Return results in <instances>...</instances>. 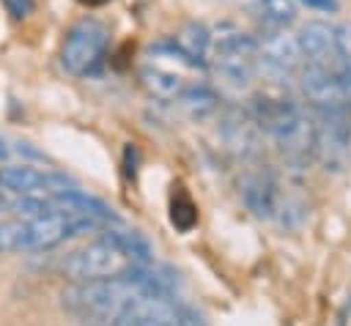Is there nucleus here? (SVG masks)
Instances as JSON below:
<instances>
[{
    "mask_svg": "<svg viewBox=\"0 0 351 326\" xmlns=\"http://www.w3.org/2000/svg\"><path fill=\"white\" fill-rule=\"evenodd\" d=\"M148 293L129 277L74 282L63 290V310L80 326H123L134 301Z\"/></svg>",
    "mask_w": 351,
    "mask_h": 326,
    "instance_id": "f257e3e1",
    "label": "nucleus"
},
{
    "mask_svg": "<svg viewBox=\"0 0 351 326\" xmlns=\"http://www.w3.org/2000/svg\"><path fill=\"white\" fill-rule=\"evenodd\" d=\"M214 74L230 88H247L258 71V38L233 25H219L211 36Z\"/></svg>",
    "mask_w": 351,
    "mask_h": 326,
    "instance_id": "f03ea898",
    "label": "nucleus"
},
{
    "mask_svg": "<svg viewBox=\"0 0 351 326\" xmlns=\"http://www.w3.org/2000/svg\"><path fill=\"white\" fill-rule=\"evenodd\" d=\"M132 266H134V260L123 249H118L112 241L96 236L90 244L71 249L63 258L60 271L71 282H90V279H115V277H123Z\"/></svg>",
    "mask_w": 351,
    "mask_h": 326,
    "instance_id": "7ed1b4c3",
    "label": "nucleus"
},
{
    "mask_svg": "<svg viewBox=\"0 0 351 326\" xmlns=\"http://www.w3.org/2000/svg\"><path fill=\"white\" fill-rule=\"evenodd\" d=\"M269 134L291 170H304L315 159V115L304 112L293 99L280 112Z\"/></svg>",
    "mask_w": 351,
    "mask_h": 326,
    "instance_id": "20e7f679",
    "label": "nucleus"
},
{
    "mask_svg": "<svg viewBox=\"0 0 351 326\" xmlns=\"http://www.w3.org/2000/svg\"><path fill=\"white\" fill-rule=\"evenodd\" d=\"M299 47H302V58H304L307 66L321 68L326 74H335L348 85V79H351V55L343 44L340 27L313 19L299 30Z\"/></svg>",
    "mask_w": 351,
    "mask_h": 326,
    "instance_id": "39448f33",
    "label": "nucleus"
},
{
    "mask_svg": "<svg viewBox=\"0 0 351 326\" xmlns=\"http://www.w3.org/2000/svg\"><path fill=\"white\" fill-rule=\"evenodd\" d=\"M107 41H110V33L99 19H93V16L80 19L77 25H71V30L63 38L60 66L74 77L90 74L101 63Z\"/></svg>",
    "mask_w": 351,
    "mask_h": 326,
    "instance_id": "423d86ee",
    "label": "nucleus"
},
{
    "mask_svg": "<svg viewBox=\"0 0 351 326\" xmlns=\"http://www.w3.org/2000/svg\"><path fill=\"white\" fill-rule=\"evenodd\" d=\"M351 153V118L348 104L315 107V159L324 170H343Z\"/></svg>",
    "mask_w": 351,
    "mask_h": 326,
    "instance_id": "0eeeda50",
    "label": "nucleus"
},
{
    "mask_svg": "<svg viewBox=\"0 0 351 326\" xmlns=\"http://www.w3.org/2000/svg\"><path fill=\"white\" fill-rule=\"evenodd\" d=\"M302 47L299 36L288 33L285 25H266L258 38V66L277 77H291L296 68H302Z\"/></svg>",
    "mask_w": 351,
    "mask_h": 326,
    "instance_id": "6e6552de",
    "label": "nucleus"
},
{
    "mask_svg": "<svg viewBox=\"0 0 351 326\" xmlns=\"http://www.w3.org/2000/svg\"><path fill=\"white\" fill-rule=\"evenodd\" d=\"M0 186L14 195H58L74 189V181L60 173H44L30 164H8L0 170Z\"/></svg>",
    "mask_w": 351,
    "mask_h": 326,
    "instance_id": "1a4fd4ad",
    "label": "nucleus"
},
{
    "mask_svg": "<svg viewBox=\"0 0 351 326\" xmlns=\"http://www.w3.org/2000/svg\"><path fill=\"white\" fill-rule=\"evenodd\" d=\"M282 192L285 189H282L280 178L271 170H255V173H247L241 178V200L261 219H274L277 216Z\"/></svg>",
    "mask_w": 351,
    "mask_h": 326,
    "instance_id": "9d476101",
    "label": "nucleus"
},
{
    "mask_svg": "<svg viewBox=\"0 0 351 326\" xmlns=\"http://www.w3.org/2000/svg\"><path fill=\"white\" fill-rule=\"evenodd\" d=\"M219 134H222L228 151H233L241 159H252L261 151V129L247 110H228L222 115Z\"/></svg>",
    "mask_w": 351,
    "mask_h": 326,
    "instance_id": "9b49d317",
    "label": "nucleus"
},
{
    "mask_svg": "<svg viewBox=\"0 0 351 326\" xmlns=\"http://www.w3.org/2000/svg\"><path fill=\"white\" fill-rule=\"evenodd\" d=\"M302 90L307 96V101H313L315 107H337V104H348V85L335 77L326 74L321 68H313L304 63L302 68Z\"/></svg>",
    "mask_w": 351,
    "mask_h": 326,
    "instance_id": "f8f14e48",
    "label": "nucleus"
},
{
    "mask_svg": "<svg viewBox=\"0 0 351 326\" xmlns=\"http://www.w3.org/2000/svg\"><path fill=\"white\" fill-rule=\"evenodd\" d=\"M140 82L145 85L148 93H154L156 99H178L181 90L186 88L184 79L176 74V71H167L162 66H154V63H145L140 68Z\"/></svg>",
    "mask_w": 351,
    "mask_h": 326,
    "instance_id": "ddd939ff",
    "label": "nucleus"
},
{
    "mask_svg": "<svg viewBox=\"0 0 351 326\" xmlns=\"http://www.w3.org/2000/svg\"><path fill=\"white\" fill-rule=\"evenodd\" d=\"M99 236H101V238H107V241H112L118 249H123L134 263H151V258H154V249H151L148 238H145L143 233H137V230L101 227V230H99Z\"/></svg>",
    "mask_w": 351,
    "mask_h": 326,
    "instance_id": "4468645a",
    "label": "nucleus"
},
{
    "mask_svg": "<svg viewBox=\"0 0 351 326\" xmlns=\"http://www.w3.org/2000/svg\"><path fill=\"white\" fill-rule=\"evenodd\" d=\"M189 58H195L200 66H206V55L211 52V30L203 22H186L181 33L173 38Z\"/></svg>",
    "mask_w": 351,
    "mask_h": 326,
    "instance_id": "2eb2a0df",
    "label": "nucleus"
},
{
    "mask_svg": "<svg viewBox=\"0 0 351 326\" xmlns=\"http://www.w3.org/2000/svg\"><path fill=\"white\" fill-rule=\"evenodd\" d=\"M178 101H181V107H184V112L189 115V118H195V121H200V118H208L214 110H217V93L208 88V85H186L184 90H181V96H178Z\"/></svg>",
    "mask_w": 351,
    "mask_h": 326,
    "instance_id": "dca6fc26",
    "label": "nucleus"
},
{
    "mask_svg": "<svg viewBox=\"0 0 351 326\" xmlns=\"http://www.w3.org/2000/svg\"><path fill=\"white\" fill-rule=\"evenodd\" d=\"M255 11L266 25H291L296 19V3L293 0H258Z\"/></svg>",
    "mask_w": 351,
    "mask_h": 326,
    "instance_id": "f3484780",
    "label": "nucleus"
},
{
    "mask_svg": "<svg viewBox=\"0 0 351 326\" xmlns=\"http://www.w3.org/2000/svg\"><path fill=\"white\" fill-rule=\"evenodd\" d=\"M27 219H0V255L25 249Z\"/></svg>",
    "mask_w": 351,
    "mask_h": 326,
    "instance_id": "a211bd4d",
    "label": "nucleus"
},
{
    "mask_svg": "<svg viewBox=\"0 0 351 326\" xmlns=\"http://www.w3.org/2000/svg\"><path fill=\"white\" fill-rule=\"evenodd\" d=\"M170 222H173L178 230H192L195 222H197V208H195V203H192L184 192L173 195V203H170Z\"/></svg>",
    "mask_w": 351,
    "mask_h": 326,
    "instance_id": "6ab92c4d",
    "label": "nucleus"
},
{
    "mask_svg": "<svg viewBox=\"0 0 351 326\" xmlns=\"http://www.w3.org/2000/svg\"><path fill=\"white\" fill-rule=\"evenodd\" d=\"M123 326H186L184 321H170V318H154V315H140L126 321Z\"/></svg>",
    "mask_w": 351,
    "mask_h": 326,
    "instance_id": "aec40b11",
    "label": "nucleus"
},
{
    "mask_svg": "<svg viewBox=\"0 0 351 326\" xmlns=\"http://www.w3.org/2000/svg\"><path fill=\"white\" fill-rule=\"evenodd\" d=\"M137 162H140V151H137V145L126 142V145H123V167H126V175H129V178L137 175Z\"/></svg>",
    "mask_w": 351,
    "mask_h": 326,
    "instance_id": "412c9836",
    "label": "nucleus"
},
{
    "mask_svg": "<svg viewBox=\"0 0 351 326\" xmlns=\"http://www.w3.org/2000/svg\"><path fill=\"white\" fill-rule=\"evenodd\" d=\"M3 3L14 19H25L27 14H33V0H3Z\"/></svg>",
    "mask_w": 351,
    "mask_h": 326,
    "instance_id": "4be33fe9",
    "label": "nucleus"
},
{
    "mask_svg": "<svg viewBox=\"0 0 351 326\" xmlns=\"http://www.w3.org/2000/svg\"><path fill=\"white\" fill-rule=\"evenodd\" d=\"M299 3H304V5L313 8V11H326V14H335V11L340 8L337 0H299Z\"/></svg>",
    "mask_w": 351,
    "mask_h": 326,
    "instance_id": "5701e85b",
    "label": "nucleus"
},
{
    "mask_svg": "<svg viewBox=\"0 0 351 326\" xmlns=\"http://www.w3.org/2000/svg\"><path fill=\"white\" fill-rule=\"evenodd\" d=\"M82 5H90V8H99V5H104V3H110V0H80Z\"/></svg>",
    "mask_w": 351,
    "mask_h": 326,
    "instance_id": "b1692460",
    "label": "nucleus"
},
{
    "mask_svg": "<svg viewBox=\"0 0 351 326\" xmlns=\"http://www.w3.org/2000/svg\"><path fill=\"white\" fill-rule=\"evenodd\" d=\"M5 153H8V148H5V142H3V140H0V159H3V156H5Z\"/></svg>",
    "mask_w": 351,
    "mask_h": 326,
    "instance_id": "393cba45",
    "label": "nucleus"
}]
</instances>
